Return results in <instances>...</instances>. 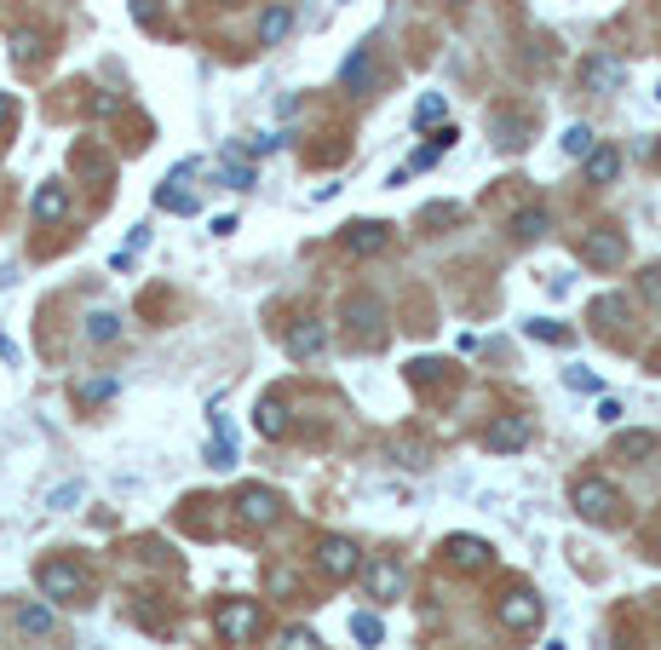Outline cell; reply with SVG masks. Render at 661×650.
I'll list each match as a JSON object with an SVG mask.
<instances>
[{"instance_id": "4fadbf2b", "label": "cell", "mask_w": 661, "mask_h": 650, "mask_svg": "<svg viewBox=\"0 0 661 650\" xmlns=\"http://www.w3.org/2000/svg\"><path fill=\"white\" fill-rule=\"evenodd\" d=\"M202 162H179L173 167V179H161V190H156V208H167V213H196V196L190 190H179L190 173H196Z\"/></svg>"}, {"instance_id": "4316f807", "label": "cell", "mask_w": 661, "mask_h": 650, "mask_svg": "<svg viewBox=\"0 0 661 650\" xmlns=\"http://www.w3.org/2000/svg\"><path fill=\"white\" fill-rule=\"evenodd\" d=\"M512 236H518V242H541V236H547V208H524L512 219Z\"/></svg>"}, {"instance_id": "1f68e13d", "label": "cell", "mask_w": 661, "mask_h": 650, "mask_svg": "<svg viewBox=\"0 0 661 650\" xmlns=\"http://www.w3.org/2000/svg\"><path fill=\"white\" fill-rule=\"evenodd\" d=\"M449 150H455V127H443V133H437V139L426 144V150H414V162H409V167H432L437 156H449Z\"/></svg>"}, {"instance_id": "c3c4849f", "label": "cell", "mask_w": 661, "mask_h": 650, "mask_svg": "<svg viewBox=\"0 0 661 650\" xmlns=\"http://www.w3.org/2000/svg\"><path fill=\"white\" fill-rule=\"evenodd\" d=\"M656 98H661V93H656Z\"/></svg>"}, {"instance_id": "e575fe53", "label": "cell", "mask_w": 661, "mask_h": 650, "mask_svg": "<svg viewBox=\"0 0 661 650\" xmlns=\"http://www.w3.org/2000/svg\"><path fill=\"white\" fill-rule=\"evenodd\" d=\"M443 110H449V104H443V93H426L420 104H414V121H420V127H432V121L443 116Z\"/></svg>"}, {"instance_id": "6da1fadb", "label": "cell", "mask_w": 661, "mask_h": 650, "mask_svg": "<svg viewBox=\"0 0 661 650\" xmlns=\"http://www.w3.org/2000/svg\"><path fill=\"white\" fill-rule=\"evenodd\" d=\"M570 501H575V512H581L587 524H610V518H616V507H621L616 484H610V478H598V472L575 478V484H570Z\"/></svg>"}, {"instance_id": "7a4b0ae2", "label": "cell", "mask_w": 661, "mask_h": 650, "mask_svg": "<svg viewBox=\"0 0 661 650\" xmlns=\"http://www.w3.org/2000/svg\"><path fill=\"white\" fill-rule=\"evenodd\" d=\"M213 633L225 645H248L253 633H259V599H225L213 610Z\"/></svg>"}, {"instance_id": "30bf717a", "label": "cell", "mask_w": 661, "mask_h": 650, "mask_svg": "<svg viewBox=\"0 0 661 650\" xmlns=\"http://www.w3.org/2000/svg\"><path fill=\"white\" fill-rule=\"evenodd\" d=\"M345 248H351V259H374L391 248V225H380V219H357V225H345Z\"/></svg>"}, {"instance_id": "f546056e", "label": "cell", "mask_w": 661, "mask_h": 650, "mask_svg": "<svg viewBox=\"0 0 661 650\" xmlns=\"http://www.w3.org/2000/svg\"><path fill=\"white\" fill-rule=\"evenodd\" d=\"M380 633H386V627H380L374 610H357V616H351V639H357V645H380Z\"/></svg>"}, {"instance_id": "f1b7e54d", "label": "cell", "mask_w": 661, "mask_h": 650, "mask_svg": "<svg viewBox=\"0 0 661 650\" xmlns=\"http://www.w3.org/2000/svg\"><path fill=\"white\" fill-rule=\"evenodd\" d=\"M41 52H46V35H41V29H18V35H12V58H18V64H35Z\"/></svg>"}, {"instance_id": "74e56055", "label": "cell", "mask_w": 661, "mask_h": 650, "mask_svg": "<svg viewBox=\"0 0 661 650\" xmlns=\"http://www.w3.org/2000/svg\"><path fill=\"white\" fill-rule=\"evenodd\" d=\"M75 397H81V403H104V397H115V380H81Z\"/></svg>"}, {"instance_id": "5b68a950", "label": "cell", "mask_w": 661, "mask_h": 650, "mask_svg": "<svg viewBox=\"0 0 661 650\" xmlns=\"http://www.w3.org/2000/svg\"><path fill=\"white\" fill-rule=\"evenodd\" d=\"M581 87L616 98L621 87H627V64H621L616 52H593V58H581Z\"/></svg>"}, {"instance_id": "7402d4cb", "label": "cell", "mask_w": 661, "mask_h": 650, "mask_svg": "<svg viewBox=\"0 0 661 650\" xmlns=\"http://www.w3.org/2000/svg\"><path fill=\"white\" fill-rule=\"evenodd\" d=\"M621 173V150H610V144H593V156H587V179L593 185H610Z\"/></svg>"}, {"instance_id": "277c9868", "label": "cell", "mask_w": 661, "mask_h": 650, "mask_svg": "<svg viewBox=\"0 0 661 650\" xmlns=\"http://www.w3.org/2000/svg\"><path fill=\"white\" fill-rule=\"evenodd\" d=\"M575 254H581V265H593V271H616L621 259H627V236L610 231V225H598V231H581Z\"/></svg>"}, {"instance_id": "484cf974", "label": "cell", "mask_w": 661, "mask_h": 650, "mask_svg": "<svg viewBox=\"0 0 661 650\" xmlns=\"http://www.w3.org/2000/svg\"><path fill=\"white\" fill-rule=\"evenodd\" d=\"M87 340H92V346L121 340V317H115V311H92V317H87Z\"/></svg>"}, {"instance_id": "ffe728a7", "label": "cell", "mask_w": 661, "mask_h": 650, "mask_svg": "<svg viewBox=\"0 0 661 650\" xmlns=\"http://www.w3.org/2000/svg\"><path fill=\"white\" fill-rule=\"evenodd\" d=\"M288 29H294V12H288V6H265V12H259V47H276Z\"/></svg>"}, {"instance_id": "52a82bcc", "label": "cell", "mask_w": 661, "mask_h": 650, "mask_svg": "<svg viewBox=\"0 0 661 650\" xmlns=\"http://www.w3.org/2000/svg\"><path fill=\"white\" fill-rule=\"evenodd\" d=\"M236 518L242 524H253V530H271L276 518H282V495L265 484H248L242 495H236Z\"/></svg>"}, {"instance_id": "8992f818", "label": "cell", "mask_w": 661, "mask_h": 650, "mask_svg": "<svg viewBox=\"0 0 661 650\" xmlns=\"http://www.w3.org/2000/svg\"><path fill=\"white\" fill-rule=\"evenodd\" d=\"M317 564H322V576L351 581L357 570H363V553H357V541H345V535H322L317 541Z\"/></svg>"}, {"instance_id": "d6986e66", "label": "cell", "mask_w": 661, "mask_h": 650, "mask_svg": "<svg viewBox=\"0 0 661 650\" xmlns=\"http://www.w3.org/2000/svg\"><path fill=\"white\" fill-rule=\"evenodd\" d=\"M322 346H328V334H322L317 323L288 328V357H322Z\"/></svg>"}, {"instance_id": "ba28073f", "label": "cell", "mask_w": 661, "mask_h": 650, "mask_svg": "<svg viewBox=\"0 0 661 650\" xmlns=\"http://www.w3.org/2000/svg\"><path fill=\"white\" fill-rule=\"evenodd\" d=\"M529 438H535V420L529 415H495L489 432H483V449H489V455H512V449H524Z\"/></svg>"}, {"instance_id": "d6a6232c", "label": "cell", "mask_w": 661, "mask_h": 650, "mask_svg": "<svg viewBox=\"0 0 661 650\" xmlns=\"http://www.w3.org/2000/svg\"><path fill=\"white\" fill-rule=\"evenodd\" d=\"M18 627L41 639V633H52V610H46V604H23V610H18Z\"/></svg>"}, {"instance_id": "5bb4252c", "label": "cell", "mask_w": 661, "mask_h": 650, "mask_svg": "<svg viewBox=\"0 0 661 650\" xmlns=\"http://www.w3.org/2000/svg\"><path fill=\"white\" fill-rule=\"evenodd\" d=\"M380 323H386V305L374 300V294H351L345 300V328H357V334H380Z\"/></svg>"}, {"instance_id": "d590c367", "label": "cell", "mask_w": 661, "mask_h": 650, "mask_svg": "<svg viewBox=\"0 0 661 650\" xmlns=\"http://www.w3.org/2000/svg\"><path fill=\"white\" fill-rule=\"evenodd\" d=\"M443 369H449V363H437V357H414V363H409V380H420V386H432V380H437Z\"/></svg>"}, {"instance_id": "7dc6e473", "label": "cell", "mask_w": 661, "mask_h": 650, "mask_svg": "<svg viewBox=\"0 0 661 650\" xmlns=\"http://www.w3.org/2000/svg\"><path fill=\"white\" fill-rule=\"evenodd\" d=\"M12 121V93H0V127Z\"/></svg>"}, {"instance_id": "9a60e30c", "label": "cell", "mask_w": 661, "mask_h": 650, "mask_svg": "<svg viewBox=\"0 0 661 650\" xmlns=\"http://www.w3.org/2000/svg\"><path fill=\"white\" fill-rule=\"evenodd\" d=\"M340 87L345 93H368L374 87V52L368 47H351V58L340 64Z\"/></svg>"}, {"instance_id": "44dd1931", "label": "cell", "mask_w": 661, "mask_h": 650, "mask_svg": "<svg viewBox=\"0 0 661 650\" xmlns=\"http://www.w3.org/2000/svg\"><path fill=\"white\" fill-rule=\"evenodd\" d=\"M489 133H495V144H501V150H524L529 121L524 116H489Z\"/></svg>"}, {"instance_id": "4dcf8cb0", "label": "cell", "mask_w": 661, "mask_h": 650, "mask_svg": "<svg viewBox=\"0 0 661 650\" xmlns=\"http://www.w3.org/2000/svg\"><path fill=\"white\" fill-rule=\"evenodd\" d=\"M621 317H627V300H621V294H604V300H593V323L598 328H616Z\"/></svg>"}, {"instance_id": "8fae6325", "label": "cell", "mask_w": 661, "mask_h": 650, "mask_svg": "<svg viewBox=\"0 0 661 650\" xmlns=\"http://www.w3.org/2000/svg\"><path fill=\"white\" fill-rule=\"evenodd\" d=\"M443 558H449L455 570H489L495 547H489L483 535H449V541H443Z\"/></svg>"}, {"instance_id": "836d02e7", "label": "cell", "mask_w": 661, "mask_h": 650, "mask_svg": "<svg viewBox=\"0 0 661 650\" xmlns=\"http://www.w3.org/2000/svg\"><path fill=\"white\" fill-rule=\"evenodd\" d=\"M81 495H87V484L75 478V484H58V489H52V495H46V507H52V512H69L75 501H81Z\"/></svg>"}, {"instance_id": "cb8c5ba5", "label": "cell", "mask_w": 661, "mask_h": 650, "mask_svg": "<svg viewBox=\"0 0 661 650\" xmlns=\"http://www.w3.org/2000/svg\"><path fill=\"white\" fill-rule=\"evenodd\" d=\"M207 461H213V466H236V443H230L225 415H213V443H207Z\"/></svg>"}, {"instance_id": "7bdbcfd3", "label": "cell", "mask_w": 661, "mask_h": 650, "mask_svg": "<svg viewBox=\"0 0 661 650\" xmlns=\"http://www.w3.org/2000/svg\"><path fill=\"white\" fill-rule=\"evenodd\" d=\"M644 294H650V300H661V265H650V271H644V282H639Z\"/></svg>"}, {"instance_id": "8d00e7d4", "label": "cell", "mask_w": 661, "mask_h": 650, "mask_svg": "<svg viewBox=\"0 0 661 650\" xmlns=\"http://www.w3.org/2000/svg\"><path fill=\"white\" fill-rule=\"evenodd\" d=\"M282 650H322V639L311 627H288V633H282Z\"/></svg>"}, {"instance_id": "e0dca14e", "label": "cell", "mask_w": 661, "mask_h": 650, "mask_svg": "<svg viewBox=\"0 0 661 650\" xmlns=\"http://www.w3.org/2000/svg\"><path fill=\"white\" fill-rule=\"evenodd\" d=\"M616 455L621 461H650V455H661V438L656 432H639V426H633V432H616Z\"/></svg>"}, {"instance_id": "60d3db41", "label": "cell", "mask_w": 661, "mask_h": 650, "mask_svg": "<svg viewBox=\"0 0 661 650\" xmlns=\"http://www.w3.org/2000/svg\"><path fill=\"white\" fill-rule=\"evenodd\" d=\"M115 110H121V98H115V93H98V98H92V116H115Z\"/></svg>"}, {"instance_id": "f35d334b", "label": "cell", "mask_w": 661, "mask_h": 650, "mask_svg": "<svg viewBox=\"0 0 661 650\" xmlns=\"http://www.w3.org/2000/svg\"><path fill=\"white\" fill-rule=\"evenodd\" d=\"M564 386H570V392H598V374L575 363V369H564Z\"/></svg>"}, {"instance_id": "ab89813d", "label": "cell", "mask_w": 661, "mask_h": 650, "mask_svg": "<svg viewBox=\"0 0 661 650\" xmlns=\"http://www.w3.org/2000/svg\"><path fill=\"white\" fill-rule=\"evenodd\" d=\"M75 167H81V173H92V179H104V173H110L98 150H75Z\"/></svg>"}, {"instance_id": "ac0fdd59", "label": "cell", "mask_w": 661, "mask_h": 650, "mask_svg": "<svg viewBox=\"0 0 661 650\" xmlns=\"http://www.w3.org/2000/svg\"><path fill=\"white\" fill-rule=\"evenodd\" d=\"M29 208H35V219H41V225H52V219H64V213H69V190L64 185H41Z\"/></svg>"}, {"instance_id": "2e32d148", "label": "cell", "mask_w": 661, "mask_h": 650, "mask_svg": "<svg viewBox=\"0 0 661 650\" xmlns=\"http://www.w3.org/2000/svg\"><path fill=\"white\" fill-rule=\"evenodd\" d=\"M253 426H259V438H282L288 432V403L282 397H259V409H253Z\"/></svg>"}, {"instance_id": "b9f144b4", "label": "cell", "mask_w": 661, "mask_h": 650, "mask_svg": "<svg viewBox=\"0 0 661 650\" xmlns=\"http://www.w3.org/2000/svg\"><path fill=\"white\" fill-rule=\"evenodd\" d=\"M598 420H604V426H621V403H616V397H604V403H598Z\"/></svg>"}, {"instance_id": "9c48e42d", "label": "cell", "mask_w": 661, "mask_h": 650, "mask_svg": "<svg viewBox=\"0 0 661 650\" xmlns=\"http://www.w3.org/2000/svg\"><path fill=\"white\" fill-rule=\"evenodd\" d=\"M541 610H547V604L535 599L529 587H512V593H506V599L495 604V622H501V627H512V633H529V627L541 622Z\"/></svg>"}, {"instance_id": "603a6c76", "label": "cell", "mask_w": 661, "mask_h": 650, "mask_svg": "<svg viewBox=\"0 0 661 650\" xmlns=\"http://www.w3.org/2000/svg\"><path fill=\"white\" fill-rule=\"evenodd\" d=\"M219 173H225V185H230V190H253V185H259V173H253V167L242 162V150H236V144L225 150V167H219Z\"/></svg>"}, {"instance_id": "83f0119b", "label": "cell", "mask_w": 661, "mask_h": 650, "mask_svg": "<svg viewBox=\"0 0 661 650\" xmlns=\"http://www.w3.org/2000/svg\"><path fill=\"white\" fill-rule=\"evenodd\" d=\"M524 334H529V340H547V346H570V328L552 323V317H529Z\"/></svg>"}, {"instance_id": "ee69618b", "label": "cell", "mask_w": 661, "mask_h": 650, "mask_svg": "<svg viewBox=\"0 0 661 650\" xmlns=\"http://www.w3.org/2000/svg\"><path fill=\"white\" fill-rule=\"evenodd\" d=\"M294 587H299V581L288 576V570H271V593H294Z\"/></svg>"}, {"instance_id": "d4e9b609", "label": "cell", "mask_w": 661, "mask_h": 650, "mask_svg": "<svg viewBox=\"0 0 661 650\" xmlns=\"http://www.w3.org/2000/svg\"><path fill=\"white\" fill-rule=\"evenodd\" d=\"M564 156H593V144H598V133L593 127H587V121H570V127H564Z\"/></svg>"}, {"instance_id": "f6af8a7d", "label": "cell", "mask_w": 661, "mask_h": 650, "mask_svg": "<svg viewBox=\"0 0 661 650\" xmlns=\"http://www.w3.org/2000/svg\"><path fill=\"white\" fill-rule=\"evenodd\" d=\"M133 18L138 24H156V0H133Z\"/></svg>"}, {"instance_id": "7c38bea8", "label": "cell", "mask_w": 661, "mask_h": 650, "mask_svg": "<svg viewBox=\"0 0 661 650\" xmlns=\"http://www.w3.org/2000/svg\"><path fill=\"white\" fill-rule=\"evenodd\" d=\"M363 581H368V599L391 604L403 593V564L397 558H374V564H363Z\"/></svg>"}, {"instance_id": "3957f363", "label": "cell", "mask_w": 661, "mask_h": 650, "mask_svg": "<svg viewBox=\"0 0 661 650\" xmlns=\"http://www.w3.org/2000/svg\"><path fill=\"white\" fill-rule=\"evenodd\" d=\"M35 581H41L46 599H58V604H75L81 593H87V570L69 564V558H46L41 570H35Z\"/></svg>"}, {"instance_id": "bcb514c9", "label": "cell", "mask_w": 661, "mask_h": 650, "mask_svg": "<svg viewBox=\"0 0 661 650\" xmlns=\"http://www.w3.org/2000/svg\"><path fill=\"white\" fill-rule=\"evenodd\" d=\"M0 357H6V363H18V346H12L6 334H0Z\"/></svg>"}]
</instances>
